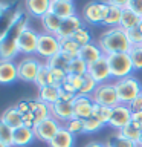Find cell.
Wrapping results in <instances>:
<instances>
[{"label":"cell","instance_id":"1f68e13d","mask_svg":"<svg viewBox=\"0 0 142 147\" xmlns=\"http://www.w3.org/2000/svg\"><path fill=\"white\" fill-rule=\"evenodd\" d=\"M105 146H107V147H139L137 142L124 138L121 133H116V135L110 136L107 140V142H105Z\"/></svg>","mask_w":142,"mask_h":147},{"label":"cell","instance_id":"db71d44e","mask_svg":"<svg viewBox=\"0 0 142 147\" xmlns=\"http://www.w3.org/2000/svg\"><path fill=\"white\" fill-rule=\"evenodd\" d=\"M139 146H142V135H141V138H139V142H137Z\"/></svg>","mask_w":142,"mask_h":147},{"label":"cell","instance_id":"f35d334b","mask_svg":"<svg viewBox=\"0 0 142 147\" xmlns=\"http://www.w3.org/2000/svg\"><path fill=\"white\" fill-rule=\"evenodd\" d=\"M64 127H66L70 133H73V135L84 133V119H80V118L73 117L72 119H69V121L64 124Z\"/></svg>","mask_w":142,"mask_h":147},{"label":"cell","instance_id":"603a6c76","mask_svg":"<svg viewBox=\"0 0 142 147\" xmlns=\"http://www.w3.org/2000/svg\"><path fill=\"white\" fill-rule=\"evenodd\" d=\"M61 18L57 17L55 14L52 12H48L46 16L41 17V25H43V29L44 32L48 34H52V35H58L60 32V28H61Z\"/></svg>","mask_w":142,"mask_h":147},{"label":"cell","instance_id":"f6af8a7d","mask_svg":"<svg viewBox=\"0 0 142 147\" xmlns=\"http://www.w3.org/2000/svg\"><path fill=\"white\" fill-rule=\"evenodd\" d=\"M15 107L17 110L20 112L21 115H25L27 112H31V104H29V100H21V101H18V103L15 104Z\"/></svg>","mask_w":142,"mask_h":147},{"label":"cell","instance_id":"4dcf8cb0","mask_svg":"<svg viewBox=\"0 0 142 147\" xmlns=\"http://www.w3.org/2000/svg\"><path fill=\"white\" fill-rule=\"evenodd\" d=\"M72 60L67 58L64 54H57L54 55V57H50L49 60H46V64H48L49 67H54V69H63V71L67 72V67H69V63H70Z\"/></svg>","mask_w":142,"mask_h":147},{"label":"cell","instance_id":"44dd1931","mask_svg":"<svg viewBox=\"0 0 142 147\" xmlns=\"http://www.w3.org/2000/svg\"><path fill=\"white\" fill-rule=\"evenodd\" d=\"M75 146V135L70 133L66 127H61L54 140L49 142V147H73Z\"/></svg>","mask_w":142,"mask_h":147},{"label":"cell","instance_id":"7c38bea8","mask_svg":"<svg viewBox=\"0 0 142 147\" xmlns=\"http://www.w3.org/2000/svg\"><path fill=\"white\" fill-rule=\"evenodd\" d=\"M131 115H133V110L130 109V106H127V104L115 106L112 109V117H110L109 126L112 129H116L119 132L131 121Z\"/></svg>","mask_w":142,"mask_h":147},{"label":"cell","instance_id":"3957f363","mask_svg":"<svg viewBox=\"0 0 142 147\" xmlns=\"http://www.w3.org/2000/svg\"><path fill=\"white\" fill-rule=\"evenodd\" d=\"M115 87H116V92L119 96V103L127 104V106H130L131 101H135L142 94V84L133 75L116 80L115 81Z\"/></svg>","mask_w":142,"mask_h":147},{"label":"cell","instance_id":"5bb4252c","mask_svg":"<svg viewBox=\"0 0 142 147\" xmlns=\"http://www.w3.org/2000/svg\"><path fill=\"white\" fill-rule=\"evenodd\" d=\"M18 80V67L14 60H0V84H12Z\"/></svg>","mask_w":142,"mask_h":147},{"label":"cell","instance_id":"f1b7e54d","mask_svg":"<svg viewBox=\"0 0 142 147\" xmlns=\"http://www.w3.org/2000/svg\"><path fill=\"white\" fill-rule=\"evenodd\" d=\"M32 113H34V117H35L37 124L41 123L43 119H48L49 117H52L50 106L46 104V103H43V101L38 100V98L35 100V106H34V109H32Z\"/></svg>","mask_w":142,"mask_h":147},{"label":"cell","instance_id":"f907efd6","mask_svg":"<svg viewBox=\"0 0 142 147\" xmlns=\"http://www.w3.org/2000/svg\"><path fill=\"white\" fill-rule=\"evenodd\" d=\"M9 8H11V5L9 3H3V2H0V18L3 17V14L9 11Z\"/></svg>","mask_w":142,"mask_h":147},{"label":"cell","instance_id":"9c48e42d","mask_svg":"<svg viewBox=\"0 0 142 147\" xmlns=\"http://www.w3.org/2000/svg\"><path fill=\"white\" fill-rule=\"evenodd\" d=\"M61 127L63 126H61V123H60L58 119H55L54 117H49L48 119H43L41 123L37 124V126L34 127V133H35L37 140L44 141V142L49 144Z\"/></svg>","mask_w":142,"mask_h":147},{"label":"cell","instance_id":"b9f144b4","mask_svg":"<svg viewBox=\"0 0 142 147\" xmlns=\"http://www.w3.org/2000/svg\"><path fill=\"white\" fill-rule=\"evenodd\" d=\"M66 81L69 83V84H72L73 87L76 89V92H80V89H81V86H82V81H84V75L82 77H80V75H69L66 77Z\"/></svg>","mask_w":142,"mask_h":147},{"label":"cell","instance_id":"8fae6325","mask_svg":"<svg viewBox=\"0 0 142 147\" xmlns=\"http://www.w3.org/2000/svg\"><path fill=\"white\" fill-rule=\"evenodd\" d=\"M38 37H40L38 32L27 26L26 29L20 34V38H18V52L26 54L27 57H32L34 54H37Z\"/></svg>","mask_w":142,"mask_h":147},{"label":"cell","instance_id":"7bdbcfd3","mask_svg":"<svg viewBox=\"0 0 142 147\" xmlns=\"http://www.w3.org/2000/svg\"><path fill=\"white\" fill-rule=\"evenodd\" d=\"M127 8L130 9V11H133L135 14L142 17V0H130L128 5H127Z\"/></svg>","mask_w":142,"mask_h":147},{"label":"cell","instance_id":"4316f807","mask_svg":"<svg viewBox=\"0 0 142 147\" xmlns=\"http://www.w3.org/2000/svg\"><path fill=\"white\" fill-rule=\"evenodd\" d=\"M118 133H121L124 138H127V140H130V141L139 142V138L142 135V126H141V124H137V123H135V121H130L125 127L121 129Z\"/></svg>","mask_w":142,"mask_h":147},{"label":"cell","instance_id":"cb8c5ba5","mask_svg":"<svg viewBox=\"0 0 142 147\" xmlns=\"http://www.w3.org/2000/svg\"><path fill=\"white\" fill-rule=\"evenodd\" d=\"M38 100L46 104H55L60 100V86H44L38 89Z\"/></svg>","mask_w":142,"mask_h":147},{"label":"cell","instance_id":"ba28073f","mask_svg":"<svg viewBox=\"0 0 142 147\" xmlns=\"http://www.w3.org/2000/svg\"><path fill=\"white\" fill-rule=\"evenodd\" d=\"M41 66H43V63L40 60H37L35 57H25L17 63L18 80H21L25 83H35Z\"/></svg>","mask_w":142,"mask_h":147},{"label":"cell","instance_id":"11a10c76","mask_svg":"<svg viewBox=\"0 0 142 147\" xmlns=\"http://www.w3.org/2000/svg\"><path fill=\"white\" fill-rule=\"evenodd\" d=\"M61 2H73V0H61Z\"/></svg>","mask_w":142,"mask_h":147},{"label":"cell","instance_id":"4fadbf2b","mask_svg":"<svg viewBox=\"0 0 142 147\" xmlns=\"http://www.w3.org/2000/svg\"><path fill=\"white\" fill-rule=\"evenodd\" d=\"M73 104V117L80 118V119H87L92 117L93 113L95 103L92 100V96L87 95H76L72 101Z\"/></svg>","mask_w":142,"mask_h":147},{"label":"cell","instance_id":"8d00e7d4","mask_svg":"<svg viewBox=\"0 0 142 147\" xmlns=\"http://www.w3.org/2000/svg\"><path fill=\"white\" fill-rule=\"evenodd\" d=\"M73 40L76 41L78 45L81 46H86V45H90V43H93V41H92V35H90V32H89V29H87V28H84L82 26L80 31H76L75 34H73V37H72Z\"/></svg>","mask_w":142,"mask_h":147},{"label":"cell","instance_id":"d6a6232c","mask_svg":"<svg viewBox=\"0 0 142 147\" xmlns=\"http://www.w3.org/2000/svg\"><path fill=\"white\" fill-rule=\"evenodd\" d=\"M87 66L89 64L84 63L81 58H73L70 63H69V67H67V74H70V75H86L87 74Z\"/></svg>","mask_w":142,"mask_h":147},{"label":"cell","instance_id":"5b68a950","mask_svg":"<svg viewBox=\"0 0 142 147\" xmlns=\"http://www.w3.org/2000/svg\"><path fill=\"white\" fill-rule=\"evenodd\" d=\"M92 100H93L95 104L107 106V107H115V106L121 104L119 103L116 87H115V83H102V84H98L96 90L92 95Z\"/></svg>","mask_w":142,"mask_h":147},{"label":"cell","instance_id":"74e56055","mask_svg":"<svg viewBox=\"0 0 142 147\" xmlns=\"http://www.w3.org/2000/svg\"><path fill=\"white\" fill-rule=\"evenodd\" d=\"M12 136H14V129L0 119V142H5V144L12 147Z\"/></svg>","mask_w":142,"mask_h":147},{"label":"cell","instance_id":"484cf974","mask_svg":"<svg viewBox=\"0 0 142 147\" xmlns=\"http://www.w3.org/2000/svg\"><path fill=\"white\" fill-rule=\"evenodd\" d=\"M60 45H61V54H64L67 58H70V60L78 58L81 46L72 37H69V38H60Z\"/></svg>","mask_w":142,"mask_h":147},{"label":"cell","instance_id":"816d5d0a","mask_svg":"<svg viewBox=\"0 0 142 147\" xmlns=\"http://www.w3.org/2000/svg\"><path fill=\"white\" fill-rule=\"evenodd\" d=\"M84 147H107V146L102 144V142H98V141H92L89 144H86Z\"/></svg>","mask_w":142,"mask_h":147},{"label":"cell","instance_id":"8992f818","mask_svg":"<svg viewBox=\"0 0 142 147\" xmlns=\"http://www.w3.org/2000/svg\"><path fill=\"white\" fill-rule=\"evenodd\" d=\"M107 12H109L107 2H89L82 8L81 18L89 25H102Z\"/></svg>","mask_w":142,"mask_h":147},{"label":"cell","instance_id":"52a82bcc","mask_svg":"<svg viewBox=\"0 0 142 147\" xmlns=\"http://www.w3.org/2000/svg\"><path fill=\"white\" fill-rule=\"evenodd\" d=\"M61 52V45H60V37L52 35L48 32H40L38 37V48H37V54L40 57L49 60L50 57Z\"/></svg>","mask_w":142,"mask_h":147},{"label":"cell","instance_id":"30bf717a","mask_svg":"<svg viewBox=\"0 0 142 147\" xmlns=\"http://www.w3.org/2000/svg\"><path fill=\"white\" fill-rule=\"evenodd\" d=\"M87 74H89L98 84L109 83V80L112 78V71H110V66H109L107 55H102V57L99 60H96L95 63L89 64V66H87Z\"/></svg>","mask_w":142,"mask_h":147},{"label":"cell","instance_id":"836d02e7","mask_svg":"<svg viewBox=\"0 0 142 147\" xmlns=\"http://www.w3.org/2000/svg\"><path fill=\"white\" fill-rule=\"evenodd\" d=\"M112 109L113 107H107V106H99V104H95L93 107V113L92 117H95L96 119H99L101 123L104 124H109L110 121V117H112Z\"/></svg>","mask_w":142,"mask_h":147},{"label":"cell","instance_id":"ffe728a7","mask_svg":"<svg viewBox=\"0 0 142 147\" xmlns=\"http://www.w3.org/2000/svg\"><path fill=\"white\" fill-rule=\"evenodd\" d=\"M102 55H105V54L101 51L98 43H90V45L82 46V48L80 49V55H78V58H81L82 61L87 63V64H92V63H95L96 60H99Z\"/></svg>","mask_w":142,"mask_h":147},{"label":"cell","instance_id":"9f6ffc18","mask_svg":"<svg viewBox=\"0 0 142 147\" xmlns=\"http://www.w3.org/2000/svg\"><path fill=\"white\" fill-rule=\"evenodd\" d=\"M139 147H142V146H139Z\"/></svg>","mask_w":142,"mask_h":147},{"label":"cell","instance_id":"d590c367","mask_svg":"<svg viewBox=\"0 0 142 147\" xmlns=\"http://www.w3.org/2000/svg\"><path fill=\"white\" fill-rule=\"evenodd\" d=\"M96 87H98V83H96L93 78L89 75V74H86V75H84V81H82V86H81L80 92H78V95L92 96V95H93V92L96 90Z\"/></svg>","mask_w":142,"mask_h":147},{"label":"cell","instance_id":"f5cc1de1","mask_svg":"<svg viewBox=\"0 0 142 147\" xmlns=\"http://www.w3.org/2000/svg\"><path fill=\"white\" fill-rule=\"evenodd\" d=\"M0 147H11V146H8V144H5V142H0Z\"/></svg>","mask_w":142,"mask_h":147},{"label":"cell","instance_id":"ee69618b","mask_svg":"<svg viewBox=\"0 0 142 147\" xmlns=\"http://www.w3.org/2000/svg\"><path fill=\"white\" fill-rule=\"evenodd\" d=\"M21 117H23V126H26L29 129H34L37 126L35 117H34V113H32V112H27L25 115H21Z\"/></svg>","mask_w":142,"mask_h":147},{"label":"cell","instance_id":"7dc6e473","mask_svg":"<svg viewBox=\"0 0 142 147\" xmlns=\"http://www.w3.org/2000/svg\"><path fill=\"white\" fill-rule=\"evenodd\" d=\"M76 95H72L69 94V92L63 90L61 87H60V101H73V98H75Z\"/></svg>","mask_w":142,"mask_h":147},{"label":"cell","instance_id":"6f0895ef","mask_svg":"<svg viewBox=\"0 0 142 147\" xmlns=\"http://www.w3.org/2000/svg\"><path fill=\"white\" fill-rule=\"evenodd\" d=\"M141 95H142V94H141Z\"/></svg>","mask_w":142,"mask_h":147},{"label":"cell","instance_id":"e0dca14e","mask_svg":"<svg viewBox=\"0 0 142 147\" xmlns=\"http://www.w3.org/2000/svg\"><path fill=\"white\" fill-rule=\"evenodd\" d=\"M82 28V18L78 16H72L69 18H64L61 22V28H60L58 37L60 38H69V37H73L76 31H80Z\"/></svg>","mask_w":142,"mask_h":147},{"label":"cell","instance_id":"bcb514c9","mask_svg":"<svg viewBox=\"0 0 142 147\" xmlns=\"http://www.w3.org/2000/svg\"><path fill=\"white\" fill-rule=\"evenodd\" d=\"M130 109L133 112H137V110H142V95H139L135 101L130 103Z\"/></svg>","mask_w":142,"mask_h":147},{"label":"cell","instance_id":"6da1fadb","mask_svg":"<svg viewBox=\"0 0 142 147\" xmlns=\"http://www.w3.org/2000/svg\"><path fill=\"white\" fill-rule=\"evenodd\" d=\"M98 45L105 55L128 52L131 48V41L128 38V32L121 26H115L105 29L98 38Z\"/></svg>","mask_w":142,"mask_h":147},{"label":"cell","instance_id":"9a60e30c","mask_svg":"<svg viewBox=\"0 0 142 147\" xmlns=\"http://www.w3.org/2000/svg\"><path fill=\"white\" fill-rule=\"evenodd\" d=\"M50 112L55 119L66 124L69 119L73 118V104L72 101H57L55 104H50Z\"/></svg>","mask_w":142,"mask_h":147},{"label":"cell","instance_id":"7a4b0ae2","mask_svg":"<svg viewBox=\"0 0 142 147\" xmlns=\"http://www.w3.org/2000/svg\"><path fill=\"white\" fill-rule=\"evenodd\" d=\"M27 28V14L14 23L5 34L0 37V60H14L18 54V38Z\"/></svg>","mask_w":142,"mask_h":147},{"label":"cell","instance_id":"ab89813d","mask_svg":"<svg viewBox=\"0 0 142 147\" xmlns=\"http://www.w3.org/2000/svg\"><path fill=\"white\" fill-rule=\"evenodd\" d=\"M102 127H104V124L99 119H96L95 117L84 119V133H95V132L101 130Z\"/></svg>","mask_w":142,"mask_h":147},{"label":"cell","instance_id":"ac0fdd59","mask_svg":"<svg viewBox=\"0 0 142 147\" xmlns=\"http://www.w3.org/2000/svg\"><path fill=\"white\" fill-rule=\"evenodd\" d=\"M34 140H37L35 133H34V129H29L26 126L14 129L12 147H26V146H29Z\"/></svg>","mask_w":142,"mask_h":147},{"label":"cell","instance_id":"60d3db41","mask_svg":"<svg viewBox=\"0 0 142 147\" xmlns=\"http://www.w3.org/2000/svg\"><path fill=\"white\" fill-rule=\"evenodd\" d=\"M128 32V38H130L131 45H142V22L136 28L127 31Z\"/></svg>","mask_w":142,"mask_h":147},{"label":"cell","instance_id":"c3c4849f","mask_svg":"<svg viewBox=\"0 0 142 147\" xmlns=\"http://www.w3.org/2000/svg\"><path fill=\"white\" fill-rule=\"evenodd\" d=\"M109 5H115V6H119V8H127V5H128V2L130 0H105Z\"/></svg>","mask_w":142,"mask_h":147},{"label":"cell","instance_id":"d6986e66","mask_svg":"<svg viewBox=\"0 0 142 147\" xmlns=\"http://www.w3.org/2000/svg\"><path fill=\"white\" fill-rule=\"evenodd\" d=\"M55 14L57 17H60L61 20L64 18H69L72 16H76V8L73 2H61V0H52V5H50V11Z\"/></svg>","mask_w":142,"mask_h":147},{"label":"cell","instance_id":"681fc988","mask_svg":"<svg viewBox=\"0 0 142 147\" xmlns=\"http://www.w3.org/2000/svg\"><path fill=\"white\" fill-rule=\"evenodd\" d=\"M131 121H135V123H137V124H141V126H142V110L133 112V115H131Z\"/></svg>","mask_w":142,"mask_h":147},{"label":"cell","instance_id":"2e32d148","mask_svg":"<svg viewBox=\"0 0 142 147\" xmlns=\"http://www.w3.org/2000/svg\"><path fill=\"white\" fill-rule=\"evenodd\" d=\"M52 0H25V9L27 16L41 18L50 11Z\"/></svg>","mask_w":142,"mask_h":147},{"label":"cell","instance_id":"d4e9b609","mask_svg":"<svg viewBox=\"0 0 142 147\" xmlns=\"http://www.w3.org/2000/svg\"><path fill=\"white\" fill-rule=\"evenodd\" d=\"M141 22H142L141 16H137V14H135L133 11H130L128 8L122 9V17H121V23H119V26H121L122 29L130 31L133 28H136Z\"/></svg>","mask_w":142,"mask_h":147},{"label":"cell","instance_id":"7402d4cb","mask_svg":"<svg viewBox=\"0 0 142 147\" xmlns=\"http://www.w3.org/2000/svg\"><path fill=\"white\" fill-rule=\"evenodd\" d=\"M0 119H2L5 124H8L9 127H12V129H18V127L23 126V117H21V113L17 110L15 106L8 107L5 112L2 113Z\"/></svg>","mask_w":142,"mask_h":147},{"label":"cell","instance_id":"e575fe53","mask_svg":"<svg viewBox=\"0 0 142 147\" xmlns=\"http://www.w3.org/2000/svg\"><path fill=\"white\" fill-rule=\"evenodd\" d=\"M128 55L131 58L135 71H142V45H131Z\"/></svg>","mask_w":142,"mask_h":147},{"label":"cell","instance_id":"277c9868","mask_svg":"<svg viewBox=\"0 0 142 147\" xmlns=\"http://www.w3.org/2000/svg\"><path fill=\"white\" fill-rule=\"evenodd\" d=\"M107 60H109L110 71H112V78H115V80L125 78L128 75H131V72L135 71L128 52L110 54V55H107Z\"/></svg>","mask_w":142,"mask_h":147},{"label":"cell","instance_id":"83f0119b","mask_svg":"<svg viewBox=\"0 0 142 147\" xmlns=\"http://www.w3.org/2000/svg\"><path fill=\"white\" fill-rule=\"evenodd\" d=\"M121 17H122V8L119 6H115V5H109V12L104 18V26H109V28H115V26H119L121 23Z\"/></svg>","mask_w":142,"mask_h":147},{"label":"cell","instance_id":"f546056e","mask_svg":"<svg viewBox=\"0 0 142 147\" xmlns=\"http://www.w3.org/2000/svg\"><path fill=\"white\" fill-rule=\"evenodd\" d=\"M35 84L40 87H44V86H57L55 84V80L52 77V74H50V69L48 67V64L43 63V66H41L38 75H37V80H35Z\"/></svg>","mask_w":142,"mask_h":147}]
</instances>
